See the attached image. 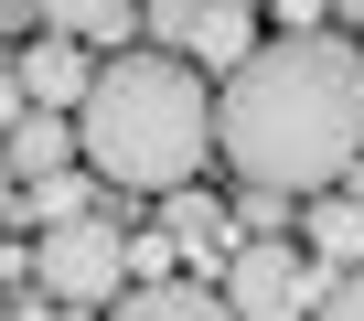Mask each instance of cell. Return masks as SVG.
<instances>
[{
	"label": "cell",
	"instance_id": "17",
	"mask_svg": "<svg viewBox=\"0 0 364 321\" xmlns=\"http://www.w3.org/2000/svg\"><path fill=\"white\" fill-rule=\"evenodd\" d=\"M0 321H11V310H0Z\"/></svg>",
	"mask_w": 364,
	"mask_h": 321
},
{
	"label": "cell",
	"instance_id": "1",
	"mask_svg": "<svg viewBox=\"0 0 364 321\" xmlns=\"http://www.w3.org/2000/svg\"><path fill=\"white\" fill-rule=\"evenodd\" d=\"M215 150L247 193H332L364 160V43L279 33L215 86Z\"/></svg>",
	"mask_w": 364,
	"mask_h": 321
},
{
	"label": "cell",
	"instance_id": "4",
	"mask_svg": "<svg viewBox=\"0 0 364 321\" xmlns=\"http://www.w3.org/2000/svg\"><path fill=\"white\" fill-rule=\"evenodd\" d=\"M215 289H225V310H236V321H311L332 278H321V257H311L300 236H247V246L225 257V278H215Z\"/></svg>",
	"mask_w": 364,
	"mask_h": 321
},
{
	"label": "cell",
	"instance_id": "11",
	"mask_svg": "<svg viewBox=\"0 0 364 321\" xmlns=\"http://www.w3.org/2000/svg\"><path fill=\"white\" fill-rule=\"evenodd\" d=\"M161 214H171V246L182 257H225V204L215 193H171Z\"/></svg>",
	"mask_w": 364,
	"mask_h": 321
},
{
	"label": "cell",
	"instance_id": "12",
	"mask_svg": "<svg viewBox=\"0 0 364 321\" xmlns=\"http://www.w3.org/2000/svg\"><path fill=\"white\" fill-rule=\"evenodd\" d=\"M311 257L364 268V204H311Z\"/></svg>",
	"mask_w": 364,
	"mask_h": 321
},
{
	"label": "cell",
	"instance_id": "9",
	"mask_svg": "<svg viewBox=\"0 0 364 321\" xmlns=\"http://www.w3.org/2000/svg\"><path fill=\"white\" fill-rule=\"evenodd\" d=\"M0 150H11V183H54L65 160H75V118H43V107H33Z\"/></svg>",
	"mask_w": 364,
	"mask_h": 321
},
{
	"label": "cell",
	"instance_id": "3",
	"mask_svg": "<svg viewBox=\"0 0 364 321\" xmlns=\"http://www.w3.org/2000/svg\"><path fill=\"white\" fill-rule=\"evenodd\" d=\"M129 268H139V236L118 225V214H86V225H54L43 246H33V278H43V300H65V310H86V300H129Z\"/></svg>",
	"mask_w": 364,
	"mask_h": 321
},
{
	"label": "cell",
	"instance_id": "13",
	"mask_svg": "<svg viewBox=\"0 0 364 321\" xmlns=\"http://www.w3.org/2000/svg\"><path fill=\"white\" fill-rule=\"evenodd\" d=\"M311 321H364V268H343V278L321 289V310H311Z\"/></svg>",
	"mask_w": 364,
	"mask_h": 321
},
{
	"label": "cell",
	"instance_id": "6",
	"mask_svg": "<svg viewBox=\"0 0 364 321\" xmlns=\"http://www.w3.org/2000/svg\"><path fill=\"white\" fill-rule=\"evenodd\" d=\"M22 97H33L43 118H75V107L97 97V54H86V43H33V54H22Z\"/></svg>",
	"mask_w": 364,
	"mask_h": 321
},
{
	"label": "cell",
	"instance_id": "2",
	"mask_svg": "<svg viewBox=\"0 0 364 321\" xmlns=\"http://www.w3.org/2000/svg\"><path fill=\"white\" fill-rule=\"evenodd\" d=\"M215 150V86L182 54H118L97 65V97L75 107V160L107 193H193Z\"/></svg>",
	"mask_w": 364,
	"mask_h": 321
},
{
	"label": "cell",
	"instance_id": "15",
	"mask_svg": "<svg viewBox=\"0 0 364 321\" xmlns=\"http://www.w3.org/2000/svg\"><path fill=\"white\" fill-rule=\"evenodd\" d=\"M0 225H11V150H0Z\"/></svg>",
	"mask_w": 364,
	"mask_h": 321
},
{
	"label": "cell",
	"instance_id": "8",
	"mask_svg": "<svg viewBox=\"0 0 364 321\" xmlns=\"http://www.w3.org/2000/svg\"><path fill=\"white\" fill-rule=\"evenodd\" d=\"M107 321H236V310H225V289H204V278H139Z\"/></svg>",
	"mask_w": 364,
	"mask_h": 321
},
{
	"label": "cell",
	"instance_id": "16",
	"mask_svg": "<svg viewBox=\"0 0 364 321\" xmlns=\"http://www.w3.org/2000/svg\"><path fill=\"white\" fill-rule=\"evenodd\" d=\"M11 321H65V310H33V300H22V310H11Z\"/></svg>",
	"mask_w": 364,
	"mask_h": 321
},
{
	"label": "cell",
	"instance_id": "5",
	"mask_svg": "<svg viewBox=\"0 0 364 321\" xmlns=\"http://www.w3.org/2000/svg\"><path fill=\"white\" fill-rule=\"evenodd\" d=\"M150 54H182L193 75H236L257 54V0H150Z\"/></svg>",
	"mask_w": 364,
	"mask_h": 321
},
{
	"label": "cell",
	"instance_id": "10",
	"mask_svg": "<svg viewBox=\"0 0 364 321\" xmlns=\"http://www.w3.org/2000/svg\"><path fill=\"white\" fill-rule=\"evenodd\" d=\"M22 214L54 236V225H86L97 214V172H54V183H22Z\"/></svg>",
	"mask_w": 364,
	"mask_h": 321
},
{
	"label": "cell",
	"instance_id": "14",
	"mask_svg": "<svg viewBox=\"0 0 364 321\" xmlns=\"http://www.w3.org/2000/svg\"><path fill=\"white\" fill-rule=\"evenodd\" d=\"M268 11H279L289 33H321V0H268Z\"/></svg>",
	"mask_w": 364,
	"mask_h": 321
},
{
	"label": "cell",
	"instance_id": "7",
	"mask_svg": "<svg viewBox=\"0 0 364 321\" xmlns=\"http://www.w3.org/2000/svg\"><path fill=\"white\" fill-rule=\"evenodd\" d=\"M33 22L54 43H129L150 11H139V0H33Z\"/></svg>",
	"mask_w": 364,
	"mask_h": 321
}]
</instances>
